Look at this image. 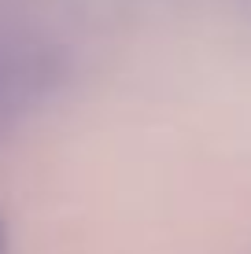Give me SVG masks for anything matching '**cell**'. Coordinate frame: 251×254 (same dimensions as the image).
I'll return each instance as SVG.
<instances>
[{"mask_svg":"<svg viewBox=\"0 0 251 254\" xmlns=\"http://www.w3.org/2000/svg\"><path fill=\"white\" fill-rule=\"evenodd\" d=\"M7 251V229H4V217H0V254Z\"/></svg>","mask_w":251,"mask_h":254,"instance_id":"cell-2","label":"cell"},{"mask_svg":"<svg viewBox=\"0 0 251 254\" xmlns=\"http://www.w3.org/2000/svg\"><path fill=\"white\" fill-rule=\"evenodd\" d=\"M63 77L67 59L56 41L22 26H0V140L45 107Z\"/></svg>","mask_w":251,"mask_h":254,"instance_id":"cell-1","label":"cell"}]
</instances>
